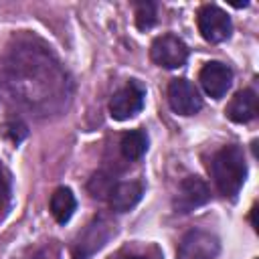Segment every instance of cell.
<instances>
[{"instance_id": "1", "label": "cell", "mask_w": 259, "mask_h": 259, "mask_svg": "<svg viewBox=\"0 0 259 259\" xmlns=\"http://www.w3.org/2000/svg\"><path fill=\"white\" fill-rule=\"evenodd\" d=\"M210 174L221 194L235 198L247 178V162L239 146L221 148L210 160Z\"/></svg>"}, {"instance_id": "2", "label": "cell", "mask_w": 259, "mask_h": 259, "mask_svg": "<svg viewBox=\"0 0 259 259\" xmlns=\"http://www.w3.org/2000/svg\"><path fill=\"white\" fill-rule=\"evenodd\" d=\"M196 22H198V30H200L202 38L212 45L227 40L233 32V22H231L229 14L214 4H204L198 10Z\"/></svg>"}, {"instance_id": "3", "label": "cell", "mask_w": 259, "mask_h": 259, "mask_svg": "<svg viewBox=\"0 0 259 259\" xmlns=\"http://www.w3.org/2000/svg\"><path fill=\"white\" fill-rule=\"evenodd\" d=\"M221 251L219 239L202 229L188 231L178 245V259H217Z\"/></svg>"}, {"instance_id": "4", "label": "cell", "mask_w": 259, "mask_h": 259, "mask_svg": "<svg viewBox=\"0 0 259 259\" xmlns=\"http://www.w3.org/2000/svg\"><path fill=\"white\" fill-rule=\"evenodd\" d=\"M150 57L156 65L164 69H178L186 63L188 59V47L184 45L182 38L174 34H162L154 38L150 47Z\"/></svg>"}, {"instance_id": "5", "label": "cell", "mask_w": 259, "mask_h": 259, "mask_svg": "<svg viewBox=\"0 0 259 259\" xmlns=\"http://www.w3.org/2000/svg\"><path fill=\"white\" fill-rule=\"evenodd\" d=\"M144 99H146L144 87L138 81H130L119 91H115L113 97L109 99V113H111L113 119L125 121V119L134 117L136 113L142 111Z\"/></svg>"}, {"instance_id": "6", "label": "cell", "mask_w": 259, "mask_h": 259, "mask_svg": "<svg viewBox=\"0 0 259 259\" xmlns=\"http://www.w3.org/2000/svg\"><path fill=\"white\" fill-rule=\"evenodd\" d=\"M168 103L178 115H194L202 107V97L188 79H172L168 85Z\"/></svg>"}, {"instance_id": "7", "label": "cell", "mask_w": 259, "mask_h": 259, "mask_svg": "<svg viewBox=\"0 0 259 259\" xmlns=\"http://www.w3.org/2000/svg\"><path fill=\"white\" fill-rule=\"evenodd\" d=\"M210 198V190L206 186V182L198 176H186L174 196V208L176 212H192L194 208L206 204Z\"/></svg>"}, {"instance_id": "8", "label": "cell", "mask_w": 259, "mask_h": 259, "mask_svg": "<svg viewBox=\"0 0 259 259\" xmlns=\"http://www.w3.org/2000/svg\"><path fill=\"white\" fill-rule=\"evenodd\" d=\"M198 81H200V85L208 97L221 99L233 83V71L229 65H225L221 61H210L200 69Z\"/></svg>"}, {"instance_id": "9", "label": "cell", "mask_w": 259, "mask_h": 259, "mask_svg": "<svg viewBox=\"0 0 259 259\" xmlns=\"http://www.w3.org/2000/svg\"><path fill=\"white\" fill-rule=\"evenodd\" d=\"M109 235H111V225L103 219H95L83 231V235H79V241L75 245V259H85L87 255L97 251L109 239Z\"/></svg>"}, {"instance_id": "10", "label": "cell", "mask_w": 259, "mask_h": 259, "mask_svg": "<svg viewBox=\"0 0 259 259\" xmlns=\"http://www.w3.org/2000/svg\"><path fill=\"white\" fill-rule=\"evenodd\" d=\"M227 117L235 123H247L257 115V93L253 89H241L229 101L225 109Z\"/></svg>"}, {"instance_id": "11", "label": "cell", "mask_w": 259, "mask_h": 259, "mask_svg": "<svg viewBox=\"0 0 259 259\" xmlns=\"http://www.w3.org/2000/svg\"><path fill=\"white\" fill-rule=\"evenodd\" d=\"M144 194V188L140 182H117L109 190V206L115 212H127L132 210Z\"/></svg>"}, {"instance_id": "12", "label": "cell", "mask_w": 259, "mask_h": 259, "mask_svg": "<svg viewBox=\"0 0 259 259\" xmlns=\"http://www.w3.org/2000/svg\"><path fill=\"white\" fill-rule=\"evenodd\" d=\"M75 208H77V200L71 188L61 186L51 194V214L55 217L57 223L65 225L73 217Z\"/></svg>"}, {"instance_id": "13", "label": "cell", "mask_w": 259, "mask_h": 259, "mask_svg": "<svg viewBox=\"0 0 259 259\" xmlns=\"http://www.w3.org/2000/svg\"><path fill=\"white\" fill-rule=\"evenodd\" d=\"M119 150H121V156L125 160H140L146 154V150H148V136H146V132L144 130L125 132L121 136Z\"/></svg>"}, {"instance_id": "14", "label": "cell", "mask_w": 259, "mask_h": 259, "mask_svg": "<svg viewBox=\"0 0 259 259\" xmlns=\"http://www.w3.org/2000/svg\"><path fill=\"white\" fill-rule=\"evenodd\" d=\"M136 24L140 30H148L156 24V4L154 2H138L136 4Z\"/></svg>"}, {"instance_id": "15", "label": "cell", "mask_w": 259, "mask_h": 259, "mask_svg": "<svg viewBox=\"0 0 259 259\" xmlns=\"http://www.w3.org/2000/svg\"><path fill=\"white\" fill-rule=\"evenodd\" d=\"M113 188V184H111V180L107 178V176H103V174H95L93 178H91V182H89V190H91V194L97 198H101V196H109V190Z\"/></svg>"}, {"instance_id": "16", "label": "cell", "mask_w": 259, "mask_h": 259, "mask_svg": "<svg viewBox=\"0 0 259 259\" xmlns=\"http://www.w3.org/2000/svg\"><path fill=\"white\" fill-rule=\"evenodd\" d=\"M30 259H61V249L55 243H47L45 247L36 249Z\"/></svg>"}, {"instance_id": "17", "label": "cell", "mask_w": 259, "mask_h": 259, "mask_svg": "<svg viewBox=\"0 0 259 259\" xmlns=\"http://www.w3.org/2000/svg\"><path fill=\"white\" fill-rule=\"evenodd\" d=\"M10 204V188H8V180L4 178V174L0 172V221L6 217Z\"/></svg>"}, {"instance_id": "18", "label": "cell", "mask_w": 259, "mask_h": 259, "mask_svg": "<svg viewBox=\"0 0 259 259\" xmlns=\"http://www.w3.org/2000/svg\"><path fill=\"white\" fill-rule=\"evenodd\" d=\"M125 259H150V257H146V255H130Z\"/></svg>"}]
</instances>
